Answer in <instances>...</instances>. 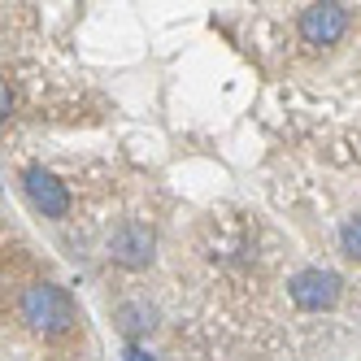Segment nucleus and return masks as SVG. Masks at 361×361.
Masks as SVG:
<instances>
[{
    "label": "nucleus",
    "mask_w": 361,
    "mask_h": 361,
    "mask_svg": "<svg viewBox=\"0 0 361 361\" xmlns=\"http://www.w3.org/2000/svg\"><path fill=\"white\" fill-rule=\"evenodd\" d=\"M18 309H22V322L39 335H66L79 322V309H74L70 292L57 288V283H31V288L22 292Z\"/></svg>",
    "instance_id": "obj_1"
},
{
    "label": "nucleus",
    "mask_w": 361,
    "mask_h": 361,
    "mask_svg": "<svg viewBox=\"0 0 361 361\" xmlns=\"http://www.w3.org/2000/svg\"><path fill=\"white\" fill-rule=\"evenodd\" d=\"M152 252H157V231H152L148 222H122L114 231V240H109V257L122 266V270H144L152 266Z\"/></svg>",
    "instance_id": "obj_2"
},
{
    "label": "nucleus",
    "mask_w": 361,
    "mask_h": 361,
    "mask_svg": "<svg viewBox=\"0 0 361 361\" xmlns=\"http://www.w3.org/2000/svg\"><path fill=\"white\" fill-rule=\"evenodd\" d=\"M340 274L335 270H300V274H292V283H288V296L300 305V309H309V314H322V309H331L335 300H340Z\"/></svg>",
    "instance_id": "obj_3"
},
{
    "label": "nucleus",
    "mask_w": 361,
    "mask_h": 361,
    "mask_svg": "<svg viewBox=\"0 0 361 361\" xmlns=\"http://www.w3.org/2000/svg\"><path fill=\"white\" fill-rule=\"evenodd\" d=\"M300 39L305 44H314V48H326V44H335L344 35V27H348V9L344 5H335V0H322V5H309V9H300Z\"/></svg>",
    "instance_id": "obj_4"
},
{
    "label": "nucleus",
    "mask_w": 361,
    "mask_h": 361,
    "mask_svg": "<svg viewBox=\"0 0 361 361\" xmlns=\"http://www.w3.org/2000/svg\"><path fill=\"white\" fill-rule=\"evenodd\" d=\"M22 188H27V196L35 200V209H44V218H66L70 209V192L57 174H48L44 166H31L27 174H22Z\"/></svg>",
    "instance_id": "obj_5"
},
{
    "label": "nucleus",
    "mask_w": 361,
    "mask_h": 361,
    "mask_svg": "<svg viewBox=\"0 0 361 361\" xmlns=\"http://www.w3.org/2000/svg\"><path fill=\"white\" fill-rule=\"evenodd\" d=\"M118 326H122L126 340H140V335H148V331H152V309H148V305H140V300L118 305Z\"/></svg>",
    "instance_id": "obj_6"
},
{
    "label": "nucleus",
    "mask_w": 361,
    "mask_h": 361,
    "mask_svg": "<svg viewBox=\"0 0 361 361\" xmlns=\"http://www.w3.org/2000/svg\"><path fill=\"white\" fill-rule=\"evenodd\" d=\"M340 244H344V252H348V257H357V262H361V214H357V218H348V222L340 226Z\"/></svg>",
    "instance_id": "obj_7"
},
{
    "label": "nucleus",
    "mask_w": 361,
    "mask_h": 361,
    "mask_svg": "<svg viewBox=\"0 0 361 361\" xmlns=\"http://www.w3.org/2000/svg\"><path fill=\"white\" fill-rule=\"evenodd\" d=\"M122 361H152V357H148L144 348H135V344H131V348H126V353H122Z\"/></svg>",
    "instance_id": "obj_8"
}]
</instances>
